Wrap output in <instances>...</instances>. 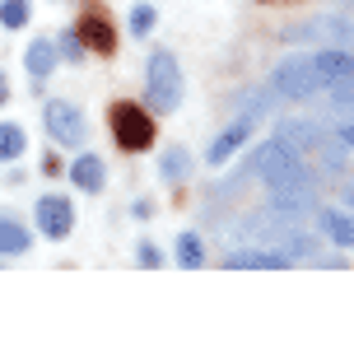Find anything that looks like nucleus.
Listing matches in <instances>:
<instances>
[{"instance_id":"f257e3e1","label":"nucleus","mask_w":354,"mask_h":359,"mask_svg":"<svg viewBox=\"0 0 354 359\" xmlns=\"http://www.w3.org/2000/svg\"><path fill=\"white\" fill-rule=\"evenodd\" d=\"M247 163L257 168V177H261L271 191H280V187H313L308 163H303L289 145H280V140H266V145H257V154H252Z\"/></svg>"},{"instance_id":"f03ea898","label":"nucleus","mask_w":354,"mask_h":359,"mask_svg":"<svg viewBox=\"0 0 354 359\" xmlns=\"http://www.w3.org/2000/svg\"><path fill=\"white\" fill-rule=\"evenodd\" d=\"M182 66H177V56L172 52H154L149 56V66H144V103L149 112H177L182 107Z\"/></svg>"},{"instance_id":"7ed1b4c3","label":"nucleus","mask_w":354,"mask_h":359,"mask_svg":"<svg viewBox=\"0 0 354 359\" xmlns=\"http://www.w3.org/2000/svg\"><path fill=\"white\" fill-rule=\"evenodd\" d=\"M112 140H117L126 154H144L154 145V117L144 112L140 103H112Z\"/></svg>"},{"instance_id":"20e7f679","label":"nucleus","mask_w":354,"mask_h":359,"mask_svg":"<svg viewBox=\"0 0 354 359\" xmlns=\"http://www.w3.org/2000/svg\"><path fill=\"white\" fill-rule=\"evenodd\" d=\"M271 89H275V98H294V103L313 98V93L322 89L313 56H285L275 66V75H271Z\"/></svg>"},{"instance_id":"39448f33","label":"nucleus","mask_w":354,"mask_h":359,"mask_svg":"<svg viewBox=\"0 0 354 359\" xmlns=\"http://www.w3.org/2000/svg\"><path fill=\"white\" fill-rule=\"evenodd\" d=\"M42 126H47V135H52L56 145H84V135H89L84 112H79L75 103H66V98H52V103H47Z\"/></svg>"},{"instance_id":"423d86ee","label":"nucleus","mask_w":354,"mask_h":359,"mask_svg":"<svg viewBox=\"0 0 354 359\" xmlns=\"http://www.w3.org/2000/svg\"><path fill=\"white\" fill-rule=\"evenodd\" d=\"M289 38H294V42L322 38L327 47H345V42H354V19H345V14H327V19H313V24L289 28Z\"/></svg>"},{"instance_id":"0eeeda50","label":"nucleus","mask_w":354,"mask_h":359,"mask_svg":"<svg viewBox=\"0 0 354 359\" xmlns=\"http://www.w3.org/2000/svg\"><path fill=\"white\" fill-rule=\"evenodd\" d=\"M33 215H38L42 238H70V229H75V205L66 196H42Z\"/></svg>"},{"instance_id":"6e6552de","label":"nucleus","mask_w":354,"mask_h":359,"mask_svg":"<svg viewBox=\"0 0 354 359\" xmlns=\"http://www.w3.org/2000/svg\"><path fill=\"white\" fill-rule=\"evenodd\" d=\"M75 33H79V42H84V52H103V56L117 52V28L107 24L103 10H84Z\"/></svg>"},{"instance_id":"1a4fd4ad","label":"nucleus","mask_w":354,"mask_h":359,"mask_svg":"<svg viewBox=\"0 0 354 359\" xmlns=\"http://www.w3.org/2000/svg\"><path fill=\"white\" fill-rule=\"evenodd\" d=\"M313 66H317V80H322V89L354 80V56L345 52V47H317V52H313Z\"/></svg>"},{"instance_id":"9d476101","label":"nucleus","mask_w":354,"mask_h":359,"mask_svg":"<svg viewBox=\"0 0 354 359\" xmlns=\"http://www.w3.org/2000/svg\"><path fill=\"white\" fill-rule=\"evenodd\" d=\"M271 210L285 215V219L317 215V191H313V187H280V191H271Z\"/></svg>"},{"instance_id":"9b49d317","label":"nucleus","mask_w":354,"mask_h":359,"mask_svg":"<svg viewBox=\"0 0 354 359\" xmlns=\"http://www.w3.org/2000/svg\"><path fill=\"white\" fill-rule=\"evenodd\" d=\"M275 140L280 145H289L294 154H303V149H317V145H327V131L322 126H313V121H280L275 126Z\"/></svg>"},{"instance_id":"f8f14e48","label":"nucleus","mask_w":354,"mask_h":359,"mask_svg":"<svg viewBox=\"0 0 354 359\" xmlns=\"http://www.w3.org/2000/svg\"><path fill=\"white\" fill-rule=\"evenodd\" d=\"M247 135H252V117L243 112V117H238L233 126H224V131L210 140V154H205V163H215V168H219V163H229V154H233V149L243 145Z\"/></svg>"},{"instance_id":"ddd939ff","label":"nucleus","mask_w":354,"mask_h":359,"mask_svg":"<svg viewBox=\"0 0 354 359\" xmlns=\"http://www.w3.org/2000/svg\"><path fill=\"white\" fill-rule=\"evenodd\" d=\"M289 266L294 262L285 252H266V248H247V252L229 257V271H289Z\"/></svg>"},{"instance_id":"4468645a","label":"nucleus","mask_w":354,"mask_h":359,"mask_svg":"<svg viewBox=\"0 0 354 359\" xmlns=\"http://www.w3.org/2000/svg\"><path fill=\"white\" fill-rule=\"evenodd\" d=\"M70 182H75L79 191H103V182H107V163L98 159V154H79V159L70 163Z\"/></svg>"},{"instance_id":"2eb2a0df","label":"nucleus","mask_w":354,"mask_h":359,"mask_svg":"<svg viewBox=\"0 0 354 359\" xmlns=\"http://www.w3.org/2000/svg\"><path fill=\"white\" fill-rule=\"evenodd\" d=\"M317 224H322V233H327L336 248H350V252H354V215H345V210H317Z\"/></svg>"},{"instance_id":"dca6fc26","label":"nucleus","mask_w":354,"mask_h":359,"mask_svg":"<svg viewBox=\"0 0 354 359\" xmlns=\"http://www.w3.org/2000/svg\"><path fill=\"white\" fill-rule=\"evenodd\" d=\"M56 61H61V56H56V42H47V38H33V47L24 52V70L33 80H47L56 70Z\"/></svg>"},{"instance_id":"f3484780","label":"nucleus","mask_w":354,"mask_h":359,"mask_svg":"<svg viewBox=\"0 0 354 359\" xmlns=\"http://www.w3.org/2000/svg\"><path fill=\"white\" fill-rule=\"evenodd\" d=\"M28 248H33V233H28L19 219L0 215V252H5V257H24Z\"/></svg>"},{"instance_id":"a211bd4d","label":"nucleus","mask_w":354,"mask_h":359,"mask_svg":"<svg viewBox=\"0 0 354 359\" xmlns=\"http://www.w3.org/2000/svg\"><path fill=\"white\" fill-rule=\"evenodd\" d=\"M275 243H280V252L289 257V262H299V257H313V248H317V238L313 233H303L299 224H285L275 233Z\"/></svg>"},{"instance_id":"6ab92c4d","label":"nucleus","mask_w":354,"mask_h":359,"mask_svg":"<svg viewBox=\"0 0 354 359\" xmlns=\"http://www.w3.org/2000/svg\"><path fill=\"white\" fill-rule=\"evenodd\" d=\"M24 149H28V135H24V126H19V121H0V163L19 159Z\"/></svg>"},{"instance_id":"aec40b11","label":"nucleus","mask_w":354,"mask_h":359,"mask_svg":"<svg viewBox=\"0 0 354 359\" xmlns=\"http://www.w3.org/2000/svg\"><path fill=\"white\" fill-rule=\"evenodd\" d=\"M158 173H163V182H186V177H191V154H186L182 145L177 149H168V154H163V163H158Z\"/></svg>"},{"instance_id":"412c9836","label":"nucleus","mask_w":354,"mask_h":359,"mask_svg":"<svg viewBox=\"0 0 354 359\" xmlns=\"http://www.w3.org/2000/svg\"><path fill=\"white\" fill-rule=\"evenodd\" d=\"M200 262H205L200 238H196V233H182V238H177V266H182V271H196Z\"/></svg>"},{"instance_id":"4be33fe9","label":"nucleus","mask_w":354,"mask_h":359,"mask_svg":"<svg viewBox=\"0 0 354 359\" xmlns=\"http://www.w3.org/2000/svg\"><path fill=\"white\" fill-rule=\"evenodd\" d=\"M28 14H33L28 0H0V24H5V28H24Z\"/></svg>"},{"instance_id":"5701e85b","label":"nucleus","mask_w":354,"mask_h":359,"mask_svg":"<svg viewBox=\"0 0 354 359\" xmlns=\"http://www.w3.org/2000/svg\"><path fill=\"white\" fill-rule=\"evenodd\" d=\"M154 24H158V10L149 5V0H140V5L131 10V33H135V38H144V33H154Z\"/></svg>"},{"instance_id":"b1692460","label":"nucleus","mask_w":354,"mask_h":359,"mask_svg":"<svg viewBox=\"0 0 354 359\" xmlns=\"http://www.w3.org/2000/svg\"><path fill=\"white\" fill-rule=\"evenodd\" d=\"M56 56H66V61H84V42H79V33H61V38H56Z\"/></svg>"},{"instance_id":"393cba45","label":"nucleus","mask_w":354,"mask_h":359,"mask_svg":"<svg viewBox=\"0 0 354 359\" xmlns=\"http://www.w3.org/2000/svg\"><path fill=\"white\" fill-rule=\"evenodd\" d=\"M135 262H140V266H149V271H154L158 262H163V257H158V248H154V243H140V252H135Z\"/></svg>"},{"instance_id":"a878e982","label":"nucleus","mask_w":354,"mask_h":359,"mask_svg":"<svg viewBox=\"0 0 354 359\" xmlns=\"http://www.w3.org/2000/svg\"><path fill=\"white\" fill-rule=\"evenodd\" d=\"M336 140H341L345 149H354V121H336Z\"/></svg>"},{"instance_id":"bb28decb","label":"nucleus","mask_w":354,"mask_h":359,"mask_svg":"<svg viewBox=\"0 0 354 359\" xmlns=\"http://www.w3.org/2000/svg\"><path fill=\"white\" fill-rule=\"evenodd\" d=\"M10 103V80H5V75H0V107Z\"/></svg>"},{"instance_id":"cd10ccee","label":"nucleus","mask_w":354,"mask_h":359,"mask_svg":"<svg viewBox=\"0 0 354 359\" xmlns=\"http://www.w3.org/2000/svg\"><path fill=\"white\" fill-rule=\"evenodd\" d=\"M345 201H350V210H354V182H345Z\"/></svg>"},{"instance_id":"c85d7f7f","label":"nucleus","mask_w":354,"mask_h":359,"mask_svg":"<svg viewBox=\"0 0 354 359\" xmlns=\"http://www.w3.org/2000/svg\"><path fill=\"white\" fill-rule=\"evenodd\" d=\"M350 5H354V0H350Z\"/></svg>"}]
</instances>
